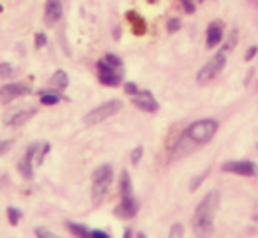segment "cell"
Segmentation results:
<instances>
[{"label":"cell","instance_id":"1","mask_svg":"<svg viewBox=\"0 0 258 238\" xmlns=\"http://www.w3.org/2000/svg\"><path fill=\"white\" fill-rule=\"evenodd\" d=\"M219 129V122L214 118H202V120H195L187 125L182 131L180 138L177 139V143L172 148V161H177L180 157L187 155V153L195 152L198 146H204L211 141L216 136Z\"/></svg>","mask_w":258,"mask_h":238},{"label":"cell","instance_id":"2","mask_svg":"<svg viewBox=\"0 0 258 238\" xmlns=\"http://www.w3.org/2000/svg\"><path fill=\"white\" fill-rule=\"evenodd\" d=\"M219 206V192L218 191H209L207 194L202 198V201L195 208L193 215V231L197 236L209 238L214 229V215L218 212Z\"/></svg>","mask_w":258,"mask_h":238},{"label":"cell","instance_id":"3","mask_svg":"<svg viewBox=\"0 0 258 238\" xmlns=\"http://www.w3.org/2000/svg\"><path fill=\"white\" fill-rule=\"evenodd\" d=\"M113 182V166L111 164H101L92 173V203L99 205L101 199L110 189Z\"/></svg>","mask_w":258,"mask_h":238},{"label":"cell","instance_id":"4","mask_svg":"<svg viewBox=\"0 0 258 238\" xmlns=\"http://www.w3.org/2000/svg\"><path fill=\"white\" fill-rule=\"evenodd\" d=\"M120 110H122V101H118V99L106 101V103L99 104V106H96L94 110H90L89 113L83 117V124L97 125V124H101V122L111 118L113 115H117Z\"/></svg>","mask_w":258,"mask_h":238},{"label":"cell","instance_id":"5","mask_svg":"<svg viewBox=\"0 0 258 238\" xmlns=\"http://www.w3.org/2000/svg\"><path fill=\"white\" fill-rule=\"evenodd\" d=\"M225 65H226V53L225 51H218V53H216L214 57H212L211 60H209L207 64L200 69V71H198L197 82L198 83H209L211 80H214L216 76L225 69Z\"/></svg>","mask_w":258,"mask_h":238},{"label":"cell","instance_id":"6","mask_svg":"<svg viewBox=\"0 0 258 238\" xmlns=\"http://www.w3.org/2000/svg\"><path fill=\"white\" fill-rule=\"evenodd\" d=\"M96 67H97V76H99L101 85H104V87H118L122 83V78H124V72H122V69L111 67V65L106 64L103 58H101V60H97Z\"/></svg>","mask_w":258,"mask_h":238},{"label":"cell","instance_id":"7","mask_svg":"<svg viewBox=\"0 0 258 238\" xmlns=\"http://www.w3.org/2000/svg\"><path fill=\"white\" fill-rule=\"evenodd\" d=\"M32 92L30 85L23 82H15V83H6L0 87V104H8L11 101L18 99V97L29 96Z\"/></svg>","mask_w":258,"mask_h":238},{"label":"cell","instance_id":"8","mask_svg":"<svg viewBox=\"0 0 258 238\" xmlns=\"http://www.w3.org/2000/svg\"><path fill=\"white\" fill-rule=\"evenodd\" d=\"M221 170L225 173H233L239 175V177H254L258 173V166L253 161H228L221 166Z\"/></svg>","mask_w":258,"mask_h":238},{"label":"cell","instance_id":"9","mask_svg":"<svg viewBox=\"0 0 258 238\" xmlns=\"http://www.w3.org/2000/svg\"><path fill=\"white\" fill-rule=\"evenodd\" d=\"M138 208H140V205H138L135 194L133 196H122L120 203L113 208V213L117 217H120V219H133V217L138 213Z\"/></svg>","mask_w":258,"mask_h":238},{"label":"cell","instance_id":"10","mask_svg":"<svg viewBox=\"0 0 258 238\" xmlns=\"http://www.w3.org/2000/svg\"><path fill=\"white\" fill-rule=\"evenodd\" d=\"M133 104L138 110L145 111V113H156V111L159 110L158 101L152 96L151 90H140V92L133 97Z\"/></svg>","mask_w":258,"mask_h":238},{"label":"cell","instance_id":"11","mask_svg":"<svg viewBox=\"0 0 258 238\" xmlns=\"http://www.w3.org/2000/svg\"><path fill=\"white\" fill-rule=\"evenodd\" d=\"M36 113H37V108H23V110L13 111L11 115L6 117V125H9V127H22L30 118L36 117Z\"/></svg>","mask_w":258,"mask_h":238},{"label":"cell","instance_id":"12","mask_svg":"<svg viewBox=\"0 0 258 238\" xmlns=\"http://www.w3.org/2000/svg\"><path fill=\"white\" fill-rule=\"evenodd\" d=\"M225 39V30H223V23L221 22H212L209 23L207 32H205V44L207 48H214L219 46Z\"/></svg>","mask_w":258,"mask_h":238},{"label":"cell","instance_id":"13","mask_svg":"<svg viewBox=\"0 0 258 238\" xmlns=\"http://www.w3.org/2000/svg\"><path fill=\"white\" fill-rule=\"evenodd\" d=\"M44 18L50 25L57 23L62 18V2L60 0H46V8H44Z\"/></svg>","mask_w":258,"mask_h":238},{"label":"cell","instance_id":"14","mask_svg":"<svg viewBox=\"0 0 258 238\" xmlns=\"http://www.w3.org/2000/svg\"><path fill=\"white\" fill-rule=\"evenodd\" d=\"M125 18H127L129 25L133 27V32L137 36H144L147 32V23H145L144 16H140L137 11H127L125 13Z\"/></svg>","mask_w":258,"mask_h":238},{"label":"cell","instance_id":"15","mask_svg":"<svg viewBox=\"0 0 258 238\" xmlns=\"http://www.w3.org/2000/svg\"><path fill=\"white\" fill-rule=\"evenodd\" d=\"M50 87L57 90V92H62V90L68 89V87H69L68 72H66L64 69H57V71H55L53 74H51V78H50Z\"/></svg>","mask_w":258,"mask_h":238},{"label":"cell","instance_id":"16","mask_svg":"<svg viewBox=\"0 0 258 238\" xmlns=\"http://www.w3.org/2000/svg\"><path fill=\"white\" fill-rule=\"evenodd\" d=\"M118 192L122 196H133V182H131V177H129V171H122L120 178H118Z\"/></svg>","mask_w":258,"mask_h":238},{"label":"cell","instance_id":"17","mask_svg":"<svg viewBox=\"0 0 258 238\" xmlns=\"http://www.w3.org/2000/svg\"><path fill=\"white\" fill-rule=\"evenodd\" d=\"M18 171H20V175L25 178V180L34 178V159L23 155L22 159L18 161Z\"/></svg>","mask_w":258,"mask_h":238},{"label":"cell","instance_id":"18","mask_svg":"<svg viewBox=\"0 0 258 238\" xmlns=\"http://www.w3.org/2000/svg\"><path fill=\"white\" fill-rule=\"evenodd\" d=\"M66 227H68L76 238H92V229H89L85 224H78V222L68 220V222H66Z\"/></svg>","mask_w":258,"mask_h":238},{"label":"cell","instance_id":"19","mask_svg":"<svg viewBox=\"0 0 258 238\" xmlns=\"http://www.w3.org/2000/svg\"><path fill=\"white\" fill-rule=\"evenodd\" d=\"M225 43H223V50L225 53H230V51L235 50L237 43H239V30L237 29H232L228 30V36H226V39H223Z\"/></svg>","mask_w":258,"mask_h":238},{"label":"cell","instance_id":"20","mask_svg":"<svg viewBox=\"0 0 258 238\" xmlns=\"http://www.w3.org/2000/svg\"><path fill=\"white\" fill-rule=\"evenodd\" d=\"M62 99L60 94L55 90V92H41L39 94V101L41 104H44V106H55V104H58Z\"/></svg>","mask_w":258,"mask_h":238},{"label":"cell","instance_id":"21","mask_svg":"<svg viewBox=\"0 0 258 238\" xmlns=\"http://www.w3.org/2000/svg\"><path fill=\"white\" fill-rule=\"evenodd\" d=\"M23 217V212L20 208H16V206H8V220L11 226H18L20 220H22Z\"/></svg>","mask_w":258,"mask_h":238},{"label":"cell","instance_id":"22","mask_svg":"<svg viewBox=\"0 0 258 238\" xmlns=\"http://www.w3.org/2000/svg\"><path fill=\"white\" fill-rule=\"evenodd\" d=\"M209 177V170H204L200 175H197V177H193L191 178V182H189V191L191 192H195V191H198L200 189V185L205 182V178Z\"/></svg>","mask_w":258,"mask_h":238},{"label":"cell","instance_id":"23","mask_svg":"<svg viewBox=\"0 0 258 238\" xmlns=\"http://www.w3.org/2000/svg\"><path fill=\"white\" fill-rule=\"evenodd\" d=\"M15 72H16V69L13 67V64H9V62H0V80L13 78Z\"/></svg>","mask_w":258,"mask_h":238},{"label":"cell","instance_id":"24","mask_svg":"<svg viewBox=\"0 0 258 238\" xmlns=\"http://www.w3.org/2000/svg\"><path fill=\"white\" fill-rule=\"evenodd\" d=\"M50 150H51V145L50 143H43V145H39V150H37V153H36V164L37 166H41V164L44 163V159H46V155L50 153Z\"/></svg>","mask_w":258,"mask_h":238},{"label":"cell","instance_id":"25","mask_svg":"<svg viewBox=\"0 0 258 238\" xmlns=\"http://www.w3.org/2000/svg\"><path fill=\"white\" fill-rule=\"evenodd\" d=\"M103 60L106 62V64H110L111 67H115V69H122V67H124V62H122V58L117 57V55H113V53H106Z\"/></svg>","mask_w":258,"mask_h":238},{"label":"cell","instance_id":"26","mask_svg":"<svg viewBox=\"0 0 258 238\" xmlns=\"http://www.w3.org/2000/svg\"><path fill=\"white\" fill-rule=\"evenodd\" d=\"M180 27H182V22H180V18H177V16H173V18H170V20H168V23H166V30H168L170 34L179 32Z\"/></svg>","mask_w":258,"mask_h":238},{"label":"cell","instance_id":"27","mask_svg":"<svg viewBox=\"0 0 258 238\" xmlns=\"http://www.w3.org/2000/svg\"><path fill=\"white\" fill-rule=\"evenodd\" d=\"M184 236V226L180 222H175L172 224L170 227V233H168V238H182Z\"/></svg>","mask_w":258,"mask_h":238},{"label":"cell","instance_id":"28","mask_svg":"<svg viewBox=\"0 0 258 238\" xmlns=\"http://www.w3.org/2000/svg\"><path fill=\"white\" fill-rule=\"evenodd\" d=\"M48 43V37L44 32H37L36 36H34V46H36V50H41V48H44Z\"/></svg>","mask_w":258,"mask_h":238},{"label":"cell","instance_id":"29","mask_svg":"<svg viewBox=\"0 0 258 238\" xmlns=\"http://www.w3.org/2000/svg\"><path fill=\"white\" fill-rule=\"evenodd\" d=\"M34 233H36V238H58L53 231H50L48 227H43V226L36 227V231H34Z\"/></svg>","mask_w":258,"mask_h":238},{"label":"cell","instance_id":"30","mask_svg":"<svg viewBox=\"0 0 258 238\" xmlns=\"http://www.w3.org/2000/svg\"><path fill=\"white\" fill-rule=\"evenodd\" d=\"M142 159H144V146H135V148L131 150V163L140 164Z\"/></svg>","mask_w":258,"mask_h":238},{"label":"cell","instance_id":"31","mask_svg":"<svg viewBox=\"0 0 258 238\" xmlns=\"http://www.w3.org/2000/svg\"><path fill=\"white\" fill-rule=\"evenodd\" d=\"M15 145V139H0V157L6 155Z\"/></svg>","mask_w":258,"mask_h":238},{"label":"cell","instance_id":"32","mask_svg":"<svg viewBox=\"0 0 258 238\" xmlns=\"http://www.w3.org/2000/svg\"><path fill=\"white\" fill-rule=\"evenodd\" d=\"M124 90H125V94H127V96H131V97H135L138 92H140V89H138V85L135 82H125L124 83Z\"/></svg>","mask_w":258,"mask_h":238},{"label":"cell","instance_id":"33","mask_svg":"<svg viewBox=\"0 0 258 238\" xmlns=\"http://www.w3.org/2000/svg\"><path fill=\"white\" fill-rule=\"evenodd\" d=\"M180 6L184 8V11L187 13V15H193L195 11H197V6H195L193 0H179Z\"/></svg>","mask_w":258,"mask_h":238},{"label":"cell","instance_id":"34","mask_svg":"<svg viewBox=\"0 0 258 238\" xmlns=\"http://www.w3.org/2000/svg\"><path fill=\"white\" fill-rule=\"evenodd\" d=\"M256 53H258V46H256V44H253V46L247 48L246 53H244V60H246V62L253 60V58L256 57Z\"/></svg>","mask_w":258,"mask_h":238},{"label":"cell","instance_id":"35","mask_svg":"<svg viewBox=\"0 0 258 238\" xmlns=\"http://www.w3.org/2000/svg\"><path fill=\"white\" fill-rule=\"evenodd\" d=\"M92 238H111V236L103 229H92Z\"/></svg>","mask_w":258,"mask_h":238},{"label":"cell","instance_id":"36","mask_svg":"<svg viewBox=\"0 0 258 238\" xmlns=\"http://www.w3.org/2000/svg\"><path fill=\"white\" fill-rule=\"evenodd\" d=\"M253 74H254V69H249V71H247V74L244 76V85H249L251 83V80H253Z\"/></svg>","mask_w":258,"mask_h":238},{"label":"cell","instance_id":"37","mask_svg":"<svg viewBox=\"0 0 258 238\" xmlns=\"http://www.w3.org/2000/svg\"><path fill=\"white\" fill-rule=\"evenodd\" d=\"M122 238H133V231L129 229V227H125V229H124V234H122Z\"/></svg>","mask_w":258,"mask_h":238},{"label":"cell","instance_id":"38","mask_svg":"<svg viewBox=\"0 0 258 238\" xmlns=\"http://www.w3.org/2000/svg\"><path fill=\"white\" fill-rule=\"evenodd\" d=\"M113 37H115V39H120V29L113 30Z\"/></svg>","mask_w":258,"mask_h":238},{"label":"cell","instance_id":"39","mask_svg":"<svg viewBox=\"0 0 258 238\" xmlns=\"http://www.w3.org/2000/svg\"><path fill=\"white\" fill-rule=\"evenodd\" d=\"M137 238H147V236H145V233H138Z\"/></svg>","mask_w":258,"mask_h":238},{"label":"cell","instance_id":"40","mask_svg":"<svg viewBox=\"0 0 258 238\" xmlns=\"http://www.w3.org/2000/svg\"><path fill=\"white\" fill-rule=\"evenodd\" d=\"M251 4H253V6H256V8H258V0H251Z\"/></svg>","mask_w":258,"mask_h":238},{"label":"cell","instance_id":"41","mask_svg":"<svg viewBox=\"0 0 258 238\" xmlns=\"http://www.w3.org/2000/svg\"><path fill=\"white\" fill-rule=\"evenodd\" d=\"M256 148H258V143H256Z\"/></svg>","mask_w":258,"mask_h":238}]
</instances>
